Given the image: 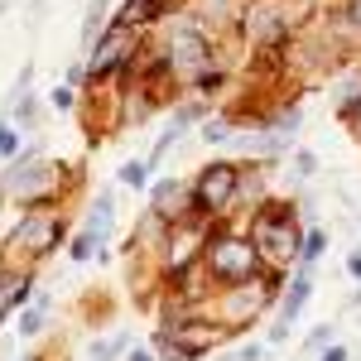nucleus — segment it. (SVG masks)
I'll use <instances>...</instances> for the list:
<instances>
[{
  "label": "nucleus",
  "instance_id": "f257e3e1",
  "mask_svg": "<svg viewBox=\"0 0 361 361\" xmlns=\"http://www.w3.org/2000/svg\"><path fill=\"white\" fill-rule=\"evenodd\" d=\"M246 236L255 241V250L265 255V265L289 270V265L299 260V246H304L299 207L284 202V197H260L255 212H250V222H246Z\"/></svg>",
  "mask_w": 361,
  "mask_h": 361
},
{
  "label": "nucleus",
  "instance_id": "f03ea898",
  "mask_svg": "<svg viewBox=\"0 0 361 361\" xmlns=\"http://www.w3.org/2000/svg\"><path fill=\"white\" fill-rule=\"evenodd\" d=\"M265 265V255L255 250L246 231H226L222 222H212V236L202 246V275L212 289H226V284H241V279H255Z\"/></svg>",
  "mask_w": 361,
  "mask_h": 361
},
{
  "label": "nucleus",
  "instance_id": "7ed1b4c3",
  "mask_svg": "<svg viewBox=\"0 0 361 361\" xmlns=\"http://www.w3.org/2000/svg\"><path fill=\"white\" fill-rule=\"evenodd\" d=\"M241 173H246V164H236V159L202 164L193 173V183H188V212L207 217V222H222L226 212L241 202Z\"/></svg>",
  "mask_w": 361,
  "mask_h": 361
},
{
  "label": "nucleus",
  "instance_id": "20e7f679",
  "mask_svg": "<svg viewBox=\"0 0 361 361\" xmlns=\"http://www.w3.org/2000/svg\"><path fill=\"white\" fill-rule=\"evenodd\" d=\"M226 337H231L226 323H207L197 313H173L154 333V352H159V361H197V357H207L212 347H222Z\"/></svg>",
  "mask_w": 361,
  "mask_h": 361
},
{
  "label": "nucleus",
  "instance_id": "39448f33",
  "mask_svg": "<svg viewBox=\"0 0 361 361\" xmlns=\"http://www.w3.org/2000/svg\"><path fill=\"white\" fill-rule=\"evenodd\" d=\"M275 294H284V275H279L275 265L260 270L255 279L226 284V289H217V323H226L231 333H236V328H250L265 308L275 304Z\"/></svg>",
  "mask_w": 361,
  "mask_h": 361
},
{
  "label": "nucleus",
  "instance_id": "423d86ee",
  "mask_svg": "<svg viewBox=\"0 0 361 361\" xmlns=\"http://www.w3.org/2000/svg\"><path fill=\"white\" fill-rule=\"evenodd\" d=\"M135 63H140V29L126 20H111L102 29V39L87 49V87L111 82L121 73H130Z\"/></svg>",
  "mask_w": 361,
  "mask_h": 361
},
{
  "label": "nucleus",
  "instance_id": "0eeeda50",
  "mask_svg": "<svg viewBox=\"0 0 361 361\" xmlns=\"http://www.w3.org/2000/svg\"><path fill=\"white\" fill-rule=\"evenodd\" d=\"M0 188H5L10 202H20V207H44L63 188V164H49V159H39V149H25L15 159V169L0 178Z\"/></svg>",
  "mask_w": 361,
  "mask_h": 361
},
{
  "label": "nucleus",
  "instance_id": "6e6552de",
  "mask_svg": "<svg viewBox=\"0 0 361 361\" xmlns=\"http://www.w3.org/2000/svg\"><path fill=\"white\" fill-rule=\"evenodd\" d=\"M63 241H68V226H63V217H58V212H49V207H25V217H20V222H15V231H10V246L25 250L29 260L54 255Z\"/></svg>",
  "mask_w": 361,
  "mask_h": 361
},
{
  "label": "nucleus",
  "instance_id": "1a4fd4ad",
  "mask_svg": "<svg viewBox=\"0 0 361 361\" xmlns=\"http://www.w3.org/2000/svg\"><path fill=\"white\" fill-rule=\"evenodd\" d=\"M164 49L169 58H173V73H188L193 78L197 68H207L212 63V34H207V25L202 20H178V25L164 34Z\"/></svg>",
  "mask_w": 361,
  "mask_h": 361
},
{
  "label": "nucleus",
  "instance_id": "9d476101",
  "mask_svg": "<svg viewBox=\"0 0 361 361\" xmlns=\"http://www.w3.org/2000/svg\"><path fill=\"white\" fill-rule=\"evenodd\" d=\"M313 299V265H299L294 275L284 279V299H279V318L284 323H294L299 313H304V304Z\"/></svg>",
  "mask_w": 361,
  "mask_h": 361
},
{
  "label": "nucleus",
  "instance_id": "9b49d317",
  "mask_svg": "<svg viewBox=\"0 0 361 361\" xmlns=\"http://www.w3.org/2000/svg\"><path fill=\"white\" fill-rule=\"evenodd\" d=\"M111 226H116V193L111 188H102V193L92 197V212H87V222H82V231L97 241V250L111 241Z\"/></svg>",
  "mask_w": 361,
  "mask_h": 361
},
{
  "label": "nucleus",
  "instance_id": "f8f14e48",
  "mask_svg": "<svg viewBox=\"0 0 361 361\" xmlns=\"http://www.w3.org/2000/svg\"><path fill=\"white\" fill-rule=\"evenodd\" d=\"M173 5H183V0H121L116 20H126V25H135V29H149V25H159Z\"/></svg>",
  "mask_w": 361,
  "mask_h": 361
},
{
  "label": "nucleus",
  "instance_id": "ddd939ff",
  "mask_svg": "<svg viewBox=\"0 0 361 361\" xmlns=\"http://www.w3.org/2000/svg\"><path fill=\"white\" fill-rule=\"evenodd\" d=\"M149 207H159L169 217H178V212H188V188L178 183V178H159L154 188H149Z\"/></svg>",
  "mask_w": 361,
  "mask_h": 361
},
{
  "label": "nucleus",
  "instance_id": "4468645a",
  "mask_svg": "<svg viewBox=\"0 0 361 361\" xmlns=\"http://www.w3.org/2000/svg\"><path fill=\"white\" fill-rule=\"evenodd\" d=\"M333 106H337L342 121H352V116L361 111V68H357V73H347V78L333 87Z\"/></svg>",
  "mask_w": 361,
  "mask_h": 361
},
{
  "label": "nucleus",
  "instance_id": "2eb2a0df",
  "mask_svg": "<svg viewBox=\"0 0 361 361\" xmlns=\"http://www.w3.org/2000/svg\"><path fill=\"white\" fill-rule=\"evenodd\" d=\"M49 308H54V299L39 294V299L20 313V337H39V333H44V328H49Z\"/></svg>",
  "mask_w": 361,
  "mask_h": 361
},
{
  "label": "nucleus",
  "instance_id": "dca6fc26",
  "mask_svg": "<svg viewBox=\"0 0 361 361\" xmlns=\"http://www.w3.org/2000/svg\"><path fill=\"white\" fill-rule=\"evenodd\" d=\"M106 10H111V0H92L82 15V49H92L97 39H102V29H106Z\"/></svg>",
  "mask_w": 361,
  "mask_h": 361
},
{
  "label": "nucleus",
  "instance_id": "f3484780",
  "mask_svg": "<svg viewBox=\"0 0 361 361\" xmlns=\"http://www.w3.org/2000/svg\"><path fill=\"white\" fill-rule=\"evenodd\" d=\"M323 250H328V231H323V226H308V231H304V246H299V265H318V260H323Z\"/></svg>",
  "mask_w": 361,
  "mask_h": 361
},
{
  "label": "nucleus",
  "instance_id": "a211bd4d",
  "mask_svg": "<svg viewBox=\"0 0 361 361\" xmlns=\"http://www.w3.org/2000/svg\"><path fill=\"white\" fill-rule=\"evenodd\" d=\"M222 87H226V73L217 68V63H207V68H197V73H193V92H197V97H217Z\"/></svg>",
  "mask_w": 361,
  "mask_h": 361
},
{
  "label": "nucleus",
  "instance_id": "6ab92c4d",
  "mask_svg": "<svg viewBox=\"0 0 361 361\" xmlns=\"http://www.w3.org/2000/svg\"><path fill=\"white\" fill-rule=\"evenodd\" d=\"M121 352H130V333H111V337H102V342H92V357L87 361H116Z\"/></svg>",
  "mask_w": 361,
  "mask_h": 361
},
{
  "label": "nucleus",
  "instance_id": "aec40b11",
  "mask_svg": "<svg viewBox=\"0 0 361 361\" xmlns=\"http://www.w3.org/2000/svg\"><path fill=\"white\" fill-rule=\"evenodd\" d=\"M116 178H121L126 188H145V183H149V164H145V159H126Z\"/></svg>",
  "mask_w": 361,
  "mask_h": 361
},
{
  "label": "nucleus",
  "instance_id": "412c9836",
  "mask_svg": "<svg viewBox=\"0 0 361 361\" xmlns=\"http://www.w3.org/2000/svg\"><path fill=\"white\" fill-rule=\"evenodd\" d=\"M231 135H236V126H231L226 116H217V121L202 126V140H212V145H222V140H231Z\"/></svg>",
  "mask_w": 361,
  "mask_h": 361
},
{
  "label": "nucleus",
  "instance_id": "4be33fe9",
  "mask_svg": "<svg viewBox=\"0 0 361 361\" xmlns=\"http://www.w3.org/2000/svg\"><path fill=\"white\" fill-rule=\"evenodd\" d=\"M92 255H97V241H92L87 231H78V236H73V260H92Z\"/></svg>",
  "mask_w": 361,
  "mask_h": 361
},
{
  "label": "nucleus",
  "instance_id": "5701e85b",
  "mask_svg": "<svg viewBox=\"0 0 361 361\" xmlns=\"http://www.w3.org/2000/svg\"><path fill=\"white\" fill-rule=\"evenodd\" d=\"M333 337H337V328H333V323H323V328H313V333H308V352H318V347H328Z\"/></svg>",
  "mask_w": 361,
  "mask_h": 361
},
{
  "label": "nucleus",
  "instance_id": "b1692460",
  "mask_svg": "<svg viewBox=\"0 0 361 361\" xmlns=\"http://www.w3.org/2000/svg\"><path fill=\"white\" fill-rule=\"evenodd\" d=\"M342 25L352 29V34H361V0H347V10H342Z\"/></svg>",
  "mask_w": 361,
  "mask_h": 361
},
{
  "label": "nucleus",
  "instance_id": "393cba45",
  "mask_svg": "<svg viewBox=\"0 0 361 361\" xmlns=\"http://www.w3.org/2000/svg\"><path fill=\"white\" fill-rule=\"evenodd\" d=\"M20 149V130L15 126H0V154H15Z\"/></svg>",
  "mask_w": 361,
  "mask_h": 361
},
{
  "label": "nucleus",
  "instance_id": "a878e982",
  "mask_svg": "<svg viewBox=\"0 0 361 361\" xmlns=\"http://www.w3.org/2000/svg\"><path fill=\"white\" fill-rule=\"evenodd\" d=\"M294 169H299V173H318V159H313V154H308V149H299V154H294Z\"/></svg>",
  "mask_w": 361,
  "mask_h": 361
},
{
  "label": "nucleus",
  "instance_id": "bb28decb",
  "mask_svg": "<svg viewBox=\"0 0 361 361\" xmlns=\"http://www.w3.org/2000/svg\"><path fill=\"white\" fill-rule=\"evenodd\" d=\"M347 357H352V352H347L342 342H328V347H323V357H318V361H347Z\"/></svg>",
  "mask_w": 361,
  "mask_h": 361
},
{
  "label": "nucleus",
  "instance_id": "cd10ccee",
  "mask_svg": "<svg viewBox=\"0 0 361 361\" xmlns=\"http://www.w3.org/2000/svg\"><path fill=\"white\" fill-rule=\"evenodd\" d=\"M68 82H73V87H87V63H73V68H68Z\"/></svg>",
  "mask_w": 361,
  "mask_h": 361
},
{
  "label": "nucleus",
  "instance_id": "c85d7f7f",
  "mask_svg": "<svg viewBox=\"0 0 361 361\" xmlns=\"http://www.w3.org/2000/svg\"><path fill=\"white\" fill-rule=\"evenodd\" d=\"M265 357V347H255V342H250V347H241V352H236V361H260Z\"/></svg>",
  "mask_w": 361,
  "mask_h": 361
},
{
  "label": "nucleus",
  "instance_id": "c756f323",
  "mask_svg": "<svg viewBox=\"0 0 361 361\" xmlns=\"http://www.w3.org/2000/svg\"><path fill=\"white\" fill-rule=\"evenodd\" d=\"M347 275H352V279H361V246L352 250V255H347Z\"/></svg>",
  "mask_w": 361,
  "mask_h": 361
},
{
  "label": "nucleus",
  "instance_id": "7c9ffc66",
  "mask_svg": "<svg viewBox=\"0 0 361 361\" xmlns=\"http://www.w3.org/2000/svg\"><path fill=\"white\" fill-rule=\"evenodd\" d=\"M54 106H58V111H68V106H73V92H68V87H58V92H54Z\"/></svg>",
  "mask_w": 361,
  "mask_h": 361
},
{
  "label": "nucleus",
  "instance_id": "2f4dec72",
  "mask_svg": "<svg viewBox=\"0 0 361 361\" xmlns=\"http://www.w3.org/2000/svg\"><path fill=\"white\" fill-rule=\"evenodd\" d=\"M130 361H159V352H154V347H135V352H130Z\"/></svg>",
  "mask_w": 361,
  "mask_h": 361
}]
</instances>
